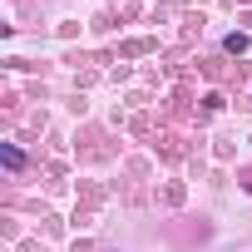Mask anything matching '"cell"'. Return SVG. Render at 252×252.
Returning a JSON list of instances; mask_svg holds the SVG:
<instances>
[{"instance_id":"obj_1","label":"cell","mask_w":252,"mask_h":252,"mask_svg":"<svg viewBox=\"0 0 252 252\" xmlns=\"http://www.w3.org/2000/svg\"><path fill=\"white\" fill-rule=\"evenodd\" d=\"M0 158H5V168H25V154H20V149H10V144L0 149Z\"/></svg>"}]
</instances>
